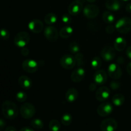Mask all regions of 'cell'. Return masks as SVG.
<instances>
[{
    "label": "cell",
    "instance_id": "3957f363",
    "mask_svg": "<svg viewBox=\"0 0 131 131\" xmlns=\"http://www.w3.org/2000/svg\"><path fill=\"white\" fill-rule=\"evenodd\" d=\"M30 40V35L25 31L19 32L15 35L14 39V43L15 46L20 48L25 47Z\"/></svg>",
    "mask_w": 131,
    "mask_h": 131
},
{
    "label": "cell",
    "instance_id": "f1b7e54d",
    "mask_svg": "<svg viewBox=\"0 0 131 131\" xmlns=\"http://www.w3.org/2000/svg\"><path fill=\"white\" fill-rule=\"evenodd\" d=\"M49 129L52 131H59L61 129V124L57 120H52L49 124Z\"/></svg>",
    "mask_w": 131,
    "mask_h": 131
},
{
    "label": "cell",
    "instance_id": "b9f144b4",
    "mask_svg": "<svg viewBox=\"0 0 131 131\" xmlns=\"http://www.w3.org/2000/svg\"><path fill=\"white\" fill-rule=\"evenodd\" d=\"M5 131H17L16 128L14 126H8L5 129Z\"/></svg>",
    "mask_w": 131,
    "mask_h": 131
},
{
    "label": "cell",
    "instance_id": "2e32d148",
    "mask_svg": "<svg viewBox=\"0 0 131 131\" xmlns=\"http://www.w3.org/2000/svg\"><path fill=\"white\" fill-rule=\"evenodd\" d=\"M107 75L104 70H98L93 75V81L97 85H103L107 81Z\"/></svg>",
    "mask_w": 131,
    "mask_h": 131
},
{
    "label": "cell",
    "instance_id": "9a60e30c",
    "mask_svg": "<svg viewBox=\"0 0 131 131\" xmlns=\"http://www.w3.org/2000/svg\"><path fill=\"white\" fill-rule=\"evenodd\" d=\"M86 72L84 69L82 67H78L75 69L72 72L70 75V79L74 83H79L82 81L85 77Z\"/></svg>",
    "mask_w": 131,
    "mask_h": 131
},
{
    "label": "cell",
    "instance_id": "d6a6232c",
    "mask_svg": "<svg viewBox=\"0 0 131 131\" xmlns=\"http://www.w3.org/2000/svg\"><path fill=\"white\" fill-rule=\"evenodd\" d=\"M0 33H1V38L3 40H7L9 38V37H10V33H9V31L6 28H2L1 29Z\"/></svg>",
    "mask_w": 131,
    "mask_h": 131
},
{
    "label": "cell",
    "instance_id": "1f68e13d",
    "mask_svg": "<svg viewBox=\"0 0 131 131\" xmlns=\"http://www.w3.org/2000/svg\"><path fill=\"white\" fill-rule=\"evenodd\" d=\"M16 101L19 102H23L27 99V95L24 92H19L15 95Z\"/></svg>",
    "mask_w": 131,
    "mask_h": 131
},
{
    "label": "cell",
    "instance_id": "83f0119b",
    "mask_svg": "<svg viewBox=\"0 0 131 131\" xmlns=\"http://www.w3.org/2000/svg\"><path fill=\"white\" fill-rule=\"evenodd\" d=\"M61 124L64 126H69V125H70L71 124L72 122V115L70 114H64L61 117Z\"/></svg>",
    "mask_w": 131,
    "mask_h": 131
},
{
    "label": "cell",
    "instance_id": "484cf974",
    "mask_svg": "<svg viewBox=\"0 0 131 131\" xmlns=\"http://www.w3.org/2000/svg\"><path fill=\"white\" fill-rule=\"evenodd\" d=\"M31 127L33 128L34 129H37V130H40V129H43L44 124H43L42 120L40 119L35 118L32 120L30 122Z\"/></svg>",
    "mask_w": 131,
    "mask_h": 131
},
{
    "label": "cell",
    "instance_id": "7402d4cb",
    "mask_svg": "<svg viewBox=\"0 0 131 131\" xmlns=\"http://www.w3.org/2000/svg\"><path fill=\"white\" fill-rule=\"evenodd\" d=\"M73 32H74V29H73L72 27L67 25L66 26L63 27L60 29V31H59V34H60V36L61 38L66 39V38L71 37L72 35L73 34Z\"/></svg>",
    "mask_w": 131,
    "mask_h": 131
},
{
    "label": "cell",
    "instance_id": "4dcf8cb0",
    "mask_svg": "<svg viewBox=\"0 0 131 131\" xmlns=\"http://www.w3.org/2000/svg\"><path fill=\"white\" fill-rule=\"evenodd\" d=\"M69 51L71 53L75 54L80 51V46L76 42H72L69 45Z\"/></svg>",
    "mask_w": 131,
    "mask_h": 131
},
{
    "label": "cell",
    "instance_id": "4fadbf2b",
    "mask_svg": "<svg viewBox=\"0 0 131 131\" xmlns=\"http://www.w3.org/2000/svg\"><path fill=\"white\" fill-rule=\"evenodd\" d=\"M111 91L107 87L101 86L96 90L95 98L99 102H105L110 97Z\"/></svg>",
    "mask_w": 131,
    "mask_h": 131
},
{
    "label": "cell",
    "instance_id": "d4e9b609",
    "mask_svg": "<svg viewBox=\"0 0 131 131\" xmlns=\"http://www.w3.org/2000/svg\"><path fill=\"white\" fill-rule=\"evenodd\" d=\"M102 19L105 23L108 24H113L115 20L114 15L110 12H105L102 15Z\"/></svg>",
    "mask_w": 131,
    "mask_h": 131
},
{
    "label": "cell",
    "instance_id": "6da1fadb",
    "mask_svg": "<svg viewBox=\"0 0 131 131\" xmlns=\"http://www.w3.org/2000/svg\"><path fill=\"white\" fill-rule=\"evenodd\" d=\"M1 110L4 117L8 120H13L17 117L19 109L17 105L11 101H5L1 106Z\"/></svg>",
    "mask_w": 131,
    "mask_h": 131
},
{
    "label": "cell",
    "instance_id": "ee69618b",
    "mask_svg": "<svg viewBox=\"0 0 131 131\" xmlns=\"http://www.w3.org/2000/svg\"><path fill=\"white\" fill-rule=\"evenodd\" d=\"M127 73L131 76V62L129 63L127 66Z\"/></svg>",
    "mask_w": 131,
    "mask_h": 131
},
{
    "label": "cell",
    "instance_id": "e575fe53",
    "mask_svg": "<svg viewBox=\"0 0 131 131\" xmlns=\"http://www.w3.org/2000/svg\"><path fill=\"white\" fill-rule=\"evenodd\" d=\"M115 29H116L115 26L112 25V24H108L106 28V32L107 34H112L115 32Z\"/></svg>",
    "mask_w": 131,
    "mask_h": 131
},
{
    "label": "cell",
    "instance_id": "ab89813d",
    "mask_svg": "<svg viewBox=\"0 0 131 131\" xmlns=\"http://www.w3.org/2000/svg\"><path fill=\"white\" fill-rule=\"evenodd\" d=\"M5 125H6V122H5V120H4L3 118L0 119V130H3Z\"/></svg>",
    "mask_w": 131,
    "mask_h": 131
},
{
    "label": "cell",
    "instance_id": "60d3db41",
    "mask_svg": "<svg viewBox=\"0 0 131 131\" xmlns=\"http://www.w3.org/2000/svg\"><path fill=\"white\" fill-rule=\"evenodd\" d=\"M126 54L127 57L129 58L130 60H131V46H129L126 50Z\"/></svg>",
    "mask_w": 131,
    "mask_h": 131
},
{
    "label": "cell",
    "instance_id": "30bf717a",
    "mask_svg": "<svg viewBox=\"0 0 131 131\" xmlns=\"http://www.w3.org/2000/svg\"><path fill=\"white\" fill-rule=\"evenodd\" d=\"M113 111V107L110 102H103L98 106L97 109V114L101 117H106L111 115Z\"/></svg>",
    "mask_w": 131,
    "mask_h": 131
},
{
    "label": "cell",
    "instance_id": "f35d334b",
    "mask_svg": "<svg viewBox=\"0 0 131 131\" xmlns=\"http://www.w3.org/2000/svg\"><path fill=\"white\" fill-rule=\"evenodd\" d=\"M20 131H34V129L32 127H23L20 129Z\"/></svg>",
    "mask_w": 131,
    "mask_h": 131
},
{
    "label": "cell",
    "instance_id": "d590c367",
    "mask_svg": "<svg viewBox=\"0 0 131 131\" xmlns=\"http://www.w3.org/2000/svg\"><path fill=\"white\" fill-rule=\"evenodd\" d=\"M120 86V84L119 82L115 81H113L110 83V87H111V90H116L118 89Z\"/></svg>",
    "mask_w": 131,
    "mask_h": 131
},
{
    "label": "cell",
    "instance_id": "ba28073f",
    "mask_svg": "<svg viewBox=\"0 0 131 131\" xmlns=\"http://www.w3.org/2000/svg\"><path fill=\"white\" fill-rule=\"evenodd\" d=\"M101 56L105 61H111L116 56V49L111 46H106L101 52Z\"/></svg>",
    "mask_w": 131,
    "mask_h": 131
},
{
    "label": "cell",
    "instance_id": "836d02e7",
    "mask_svg": "<svg viewBox=\"0 0 131 131\" xmlns=\"http://www.w3.org/2000/svg\"><path fill=\"white\" fill-rule=\"evenodd\" d=\"M61 20H62L63 23L66 24V25H69L72 23L71 17H70V16L69 14H63L62 15V17H61Z\"/></svg>",
    "mask_w": 131,
    "mask_h": 131
},
{
    "label": "cell",
    "instance_id": "e0dca14e",
    "mask_svg": "<svg viewBox=\"0 0 131 131\" xmlns=\"http://www.w3.org/2000/svg\"><path fill=\"white\" fill-rule=\"evenodd\" d=\"M43 28H44L43 23L39 19H34L29 22L28 24L29 29L34 33H40L43 29Z\"/></svg>",
    "mask_w": 131,
    "mask_h": 131
},
{
    "label": "cell",
    "instance_id": "7dc6e473",
    "mask_svg": "<svg viewBox=\"0 0 131 131\" xmlns=\"http://www.w3.org/2000/svg\"><path fill=\"white\" fill-rule=\"evenodd\" d=\"M122 1H130V0H122Z\"/></svg>",
    "mask_w": 131,
    "mask_h": 131
},
{
    "label": "cell",
    "instance_id": "8992f818",
    "mask_svg": "<svg viewBox=\"0 0 131 131\" xmlns=\"http://www.w3.org/2000/svg\"><path fill=\"white\" fill-rule=\"evenodd\" d=\"M83 14L89 19H95L99 14L100 10L98 6L93 4H89L85 6L83 10Z\"/></svg>",
    "mask_w": 131,
    "mask_h": 131
},
{
    "label": "cell",
    "instance_id": "c3c4849f",
    "mask_svg": "<svg viewBox=\"0 0 131 131\" xmlns=\"http://www.w3.org/2000/svg\"><path fill=\"white\" fill-rule=\"evenodd\" d=\"M78 1H81V2H83V1H84V0H78Z\"/></svg>",
    "mask_w": 131,
    "mask_h": 131
},
{
    "label": "cell",
    "instance_id": "f546056e",
    "mask_svg": "<svg viewBox=\"0 0 131 131\" xmlns=\"http://www.w3.org/2000/svg\"><path fill=\"white\" fill-rule=\"evenodd\" d=\"M74 57H75V59L76 65L78 67H82L83 65H84V58L83 54L78 52V53L75 54Z\"/></svg>",
    "mask_w": 131,
    "mask_h": 131
},
{
    "label": "cell",
    "instance_id": "7a4b0ae2",
    "mask_svg": "<svg viewBox=\"0 0 131 131\" xmlns=\"http://www.w3.org/2000/svg\"><path fill=\"white\" fill-rule=\"evenodd\" d=\"M116 30L122 34H126L131 30V19L127 17L120 18L115 24Z\"/></svg>",
    "mask_w": 131,
    "mask_h": 131
},
{
    "label": "cell",
    "instance_id": "52a82bcc",
    "mask_svg": "<svg viewBox=\"0 0 131 131\" xmlns=\"http://www.w3.org/2000/svg\"><path fill=\"white\" fill-rule=\"evenodd\" d=\"M117 128V122L112 118L104 119L100 124V129L102 131H115Z\"/></svg>",
    "mask_w": 131,
    "mask_h": 131
},
{
    "label": "cell",
    "instance_id": "7bdbcfd3",
    "mask_svg": "<svg viewBox=\"0 0 131 131\" xmlns=\"http://www.w3.org/2000/svg\"><path fill=\"white\" fill-rule=\"evenodd\" d=\"M117 63L119 64V65H121V64L124 63V58L122 56H120V57L118 58L117 60Z\"/></svg>",
    "mask_w": 131,
    "mask_h": 131
},
{
    "label": "cell",
    "instance_id": "ac0fdd59",
    "mask_svg": "<svg viewBox=\"0 0 131 131\" xmlns=\"http://www.w3.org/2000/svg\"><path fill=\"white\" fill-rule=\"evenodd\" d=\"M18 83L20 86L24 90H29L32 86V81L30 78L26 75H21L19 78Z\"/></svg>",
    "mask_w": 131,
    "mask_h": 131
},
{
    "label": "cell",
    "instance_id": "cb8c5ba5",
    "mask_svg": "<svg viewBox=\"0 0 131 131\" xmlns=\"http://www.w3.org/2000/svg\"><path fill=\"white\" fill-rule=\"evenodd\" d=\"M58 17L54 13H49L45 16L44 22L48 25L54 24L57 22Z\"/></svg>",
    "mask_w": 131,
    "mask_h": 131
},
{
    "label": "cell",
    "instance_id": "8d00e7d4",
    "mask_svg": "<svg viewBox=\"0 0 131 131\" xmlns=\"http://www.w3.org/2000/svg\"><path fill=\"white\" fill-rule=\"evenodd\" d=\"M20 52H21V54H23V56H28V54H29V51L28 48L24 47H23V48H21Z\"/></svg>",
    "mask_w": 131,
    "mask_h": 131
},
{
    "label": "cell",
    "instance_id": "4316f807",
    "mask_svg": "<svg viewBox=\"0 0 131 131\" xmlns=\"http://www.w3.org/2000/svg\"><path fill=\"white\" fill-rule=\"evenodd\" d=\"M102 65V60L99 56H95L91 61V67L93 70H99Z\"/></svg>",
    "mask_w": 131,
    "mask_h": 131
},
{
    "label": "cell",
    "instance_id": "7c38bea8",
    "mask_svg": "<svg viewBox=\"0 0 131 131\" xmlns=\"http://www.w3.org/2000/svg\"><path fill=\"white\" fill-rule=\"evenodd\" d=\"M107 73L110 78L114 80H116L121 78L122 75V71L118 65L115 63H111L109 65L107 69Z\"/></svg>",
    "mask_w": 131,
    "mask_h": 131
},
{
    "label": "cell",
    "instance_id": "44dd1931",
    "mask_svg": "<svg viewBox=\"0 0 131 131\" xmlns=\"http://www.w3.org/2000/svg\"><path fill=\"white\" fill-rule=\"evenodd\" d=\"M105 5L106 8L111 11H118L121 8V4L118 0H107Z\"/></svg>",
    "mask_w": 131,
    "mask_h": 131
},
{
    "label": "cell",
    "instance_id": "277c9868",
    "mask_svg": "<svg viewBox=\"0 0 131 131\" xmlns=\"http://www.w3.org/2000/svg\"><path fill=\"white\" fill-rule=\"evenodd\" d=\"M20 115L24 119H30L35 116L36 113L35 107L32 104L26 102L23 104L20 108Z\"/></svg>",
    "mask_w": 131,
    "mask_h": 131
},
{
    "label": "cell",
    "instance_id": "603a6c76",
    "mask_svg": "<svg viewBox=\"0 0 131 131\" xmlns=\"http://www.w3.org/2000/svg\"><path fill=\"white\" fill-rule=\"evenodd\" d=\"M112 102L115 106H122L125 102V97L121 93L115 95L112 98Z\"/></svg>",
    "mask_w": 131,
    "mask_h": 131
},
{
    "label": "cell",
    "instance_id": "8fae6325",
    "mask_svg": "<svg viewBox=\"0 0 131 131\" xmlns=\"http://www.w3.org/2000/svg\"><path fill=\"white\" fill-rule=\"evenodd\" d=\"M22 67L25 72L29 74H32L37 71L38 68V63L34 60L27 59L23 62Z\"/></svg>",
    "mask_w": 131,
    "mask_h": 131
},
{
    "label": "cell",
    "instance_id": "5bb4252c",
    "mask_svg": "<svg viewBox=\"0 0 131 131\" xmlns=\"http://www.w3.org/2000/svg\"><path fill=\"white\" fill-rule=\"evenodd\" d=\"M83 5L81 1L75 0L70 4L68 8V12L72 15H79L83 10Z\"/></svg>",
    "mask_w": 131,
    "mask_h": 131
},
{
    "label": "cell",
    "instance_id": "5b68a950",
    "mask_svg": "<svg viewBox=\"0 0 131 131\" xmlns=\"http://www.w3.org/2000/svg\"><path fill=\"white\" fill-rule=\"evenodd\" d=\"M60 65L63 69L70 70L76 66L75 59L71 54H65L60 59Z\"/></svg>",
    "mask_w": 131,
    "mask_h": 131
},
{
    "label": "cell",
    "instance_id": "d6986e66",
    "mask_svg": "<svg viewBox=\"0 0 131 131\" xmlns=\"http://www.w3.org/2000/svg\"><path fill=\"white\" fill-rule=\"evenodd\" d=\"M78 90L74 88H70L67 91L65 99L69 102H74L78 99Z\"/></svg>",
    "mask_w": 131,
    "mask_h": 131
},
{
    "label": "cell",
    "instance_id": "9c48e42d",
    "mask_svg": "<svg viewBox=\"0 0 131 131\" xmlns=\"http://www.w3.org/2000/svg\"><path fill=\"white\" fill-rule=\"evenodd\" d=\"M43 34L47 40L50 42H55L58 39L60 35L57 29L52 26H49L46 27L43 31Z\"/></svg>",
    "mask_w": 131,
    "mask_h": 131
},
{
    "label": "cell",
    "instance_id": "f6af8a7d",
    "mask_svg": "<svg viewBox=\"0 0 131 131\" xmlns=\"http://www.w3.org/2000/svg\"><path fill=\"white\" fill-rule=\"evenodd\" d=\"M126 11L129 13H131V3L127 5L126 6Z\"/></svg>",
    "mask_w": 131,
    "mask_h": 131
},
{
    "label": "cell",
    "instance_id": "74e56055",
    "mask_svg": "<svg viewBox=\"0 0 131 131\" xmlns=\"http://www.w3.org/2000/svg\"><path fill=\"white\" fill-rule=\"evenodd\" d=\"M97 84L94 82V83H92L90 84L89 86H88V89L90 92H94V91L97 90Z\"/></svg>",
    "mask_w": 131,
    "mask_h": 131
},
{
    "label": "cell",
    "instance_id": "bcb514c9",
    "mask_svg": "<svg viewBox=\"0 0 131 131\" xmlns=\"http://www.w3.org/2000/svg\"><path fill=\"white\" fill-rule=\"evenodd\" d=\"M86 1L89 3H94V2H95L97 0H86Z\"/></svg>",
    "mask_w": 131,
    "mask_h": 131
},
{
    "label": "cell",
    "instance_id": "ffe728a7",
    "mask_svg": "<svg viewBox=\"0 0 131 131\" xmlns=\"http://www.w3.org/2000/svg\"><path fill=\"white\" fill-rule=\"evenodd\" d=\"M127 46V42L124 38L118 37L114 41V47L116 51L121 52L125 49Z\"/></svg>",
    "mask_w": 131,
    "mask_h": 131
}]
</instances>
